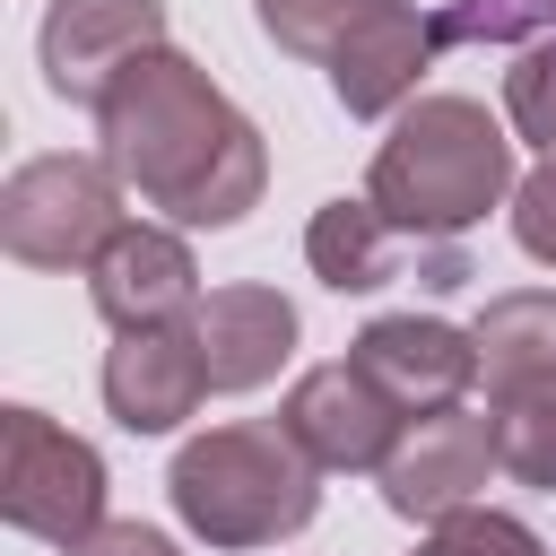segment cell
I'll use <instances>...</instances> for the list:
<instances>
[{
  "mask_svg": "<svg viewBox=\"0 0 556 556\" xmlns=\"http://www.w3.org/2000/svg\"><path fill=\"white\" fill-rule=\"evenodd\" d=\"M96 139H104V165L122 174V191L165 208L174 226H208V235L243 226L269 191L261 130L174 43H156L148 61H130L113 78V96L96 104Z\"/></svg>",
  "mask_w": 556,
  "mask_h": 556,
  "instance_id": "cell-1",
  "label": "cell"
},
{
  "mask_svg": "<svg viewBox=\"0 0 556 556\" xmlns=\"http://www.w3.org/2000/svg\"><path fill=\"white\" fill-rule=\"evenodd\" d=\"M365 200L408 243H452L495 200H513V139L478 96H417L374 148Z\"/></svg>",
  "mask_w": 556,
  "mask_h": 556,
  "instance_id": "cell-2",
  "label": "cell"
},
{
  "mask_svg": "<svg viewBox=\"0 0 556 556\" xmlns=\"http://www.w3.org/2000/svg\"><path fill=\"white\" fill-rule=\"evenodd\" d=\"M165 495L208 547H278L321 513V469L287 426H208L174 452Z\"/></svg>",
  "mask_w": 556,
  "mask_h": 556,
  "instance_id": "cell-3",
  "label": "cell"
},
{
  "mask_svg": "<svg viewBox=\"0 0 556 556\" xmlns=\"http://www.w3.org/2000/svg\"><path fill=\"white\" fill-rule=\"evenodd\" d=\"M122 226V174L104 156H26L0 182V243L26 269H96Z\"/></svg>",
  "mask_w": 556,
  "mask_h": 556,
  "instance_id": "cell-4",
  "label": "cell"
},
{
  "mask_svg": "<svg viewBox=\"0 0 556 556\" xmlns=\"http://www.w3.org/2000/svg\"><path fill=\"white\" fill-rule=\"evenodd\" d=\"M0 513L9 530L43 539V547H78L104 530V460L96 443H78L70 426H52L43 408H0Z\"/></svg>",
  "mask_w": 556,
  "mask_h": 556,
  "instance_id": "cell-5",
  "label": "cell"
},
{
  "mask_svg": "<svg viewBox=\"0 0 556 556\" xmlns=\"http://www.w3.org/2000/svg\"><path fill=\"white\" fill-rule=\"evenodd\" d=\"M165 43V0H52L43 9V87L61 104H104L130 61Z\"/></svg>",
  "mask_w": 556,
  "mask_h": 556,
  "instance_id": "cell-6",
  "label": "cell"
},
{
  "mask_svg": "<svg viewBox=\"0 0 556 556\" xmlns=\"http://www.w3.org/2000/svg\"><path fill=\"white\" fill-rule=\"evenodd\" d=\"M348 365H356V374L417 426V417L460 408V391L478 382V339L452 330V321H434V313H382V321L356 330Z\"/></svg>",
  "mask_w": 556,
  "mask_h": 556,
  "instance_id": "cell-7",
  "label": "cell"
},
{
  "mask_svg": "<svg viewBox=\"0 0 556 556\" xmlns=\"http://www.w3.org/2000/svg\"><path fill=\"white\" fill-rule=\"evenodd\" d=\"M304 261H313V278L339 287V295H374V287H391L408 261H417L426 287H460V278H478L460 243H417V252H408V235H400L365 191L313 208V226H304Z\"/></svg>",
  "mask_w": 556,
  "mask_h": 556,
  "instance_id": "cell-8",
  "label": "cell"
},
{
  "mask_svg": "<svg viewBox=\"0 0 556 556\" xmlns=\"http://www.w3.org/2000/svg\"><path fill=\"white\" fill-rule=\"evenodd\" d=\"M495 469H504L495 460V426L469 417V408H443V417H417L374 478H382V504L400 521H443V513H469Z\"/></svg>",
  "mask_w": 556,
  "mask_h": 556,
  "instance_id": "cell-9",
  "label": "cell"
},
{
  "mask_svg": "<svg viewBox=\"0 0 556 556\" xmlns=\"http://www.w3.org/2000/svg\"><path fill=\"white\" fill-rule=\"evenodd\" d=\"M278 426L304 443V460L313 469H382L391 452H400V434H408V417L339 356V365H313V374H295V391H287V408H278Z\"/></svg>",
  "mask_w": 556,
  "mask_h": 556,
  "instance_id": "cell-10",
  "label": "cell"
},
{
  "mask_svg": "<svg viewBox=\"0 0 556 556\" xmlns=\"http://www.w3.org/2000/svg\"><path fill=\"white\" fill-rule=\"evenodd\" d=\"M200 400H208V356H200L191 321L122 330L104 348V408H113L122 434H174Z\"/></svg>",
  "mask_w": 556,
  "mask_h": 556,
  "instance_id": "cell-11",
  "label": "cell"
},
{
  "mask_svg": "<svg viewBox=\"0 0 556 556\" xmlns=\"http://www.w3.org/2000/svg\"><path fill=\"white\" fill-rule=\"evenodd\" d=\"M87 295L113 330H165V321H191L200 313V261L174 226H122L96 269H87Z\"/></svg>",
  "mask_w": 556,
  "mask_h": 556,
  "instance_id": "cell-12",
  "label": "cell"
},
{
  "mask_svg": "<svg viewBox=\"0 0 556 556\" xmlns=\"http://www.w3.org/2000/svg\"><path fill=\"white\" fill-rule=\"evenodd\" d=\"M191 330H200V356H208V391H261L295 356V304L278 287H252V278L208 287Z\"/></svg>",
  "mask_w": 556,
  "mask_h": 556,
  "instance_id": "cell-13",
  "label": "cell"
},
{
  "mask_svg": "<svg viewBox=\"0 0 556 556\" xmlns=\"http://www.w3.org/2000/svg\"><path fill=\"white\" fill-rule=\"evenodd\" d=\"M434 52H443V26H434V17H417L408 0L382 9V17L330 61V96H339V113H348V122L408 113V104H417V78L434 70Z\"/></svg>",
  "mask_w": 556,
  "mask_h": 556,
  "instance_id": "cell-14",
  "label": "cell"
},
{
  "mask_svg": "<svg viewBox=\"0 0 556 556\" xmlns=\"http://www.w3.org/2000/svg\"><path fill=\"white\" fill-rule=\"evenodd\" d=\"M469 339H478V374H486V391L530 382V374H556V295H547V287L486 295V313L469 321Z\"/></svg>",
  "mask_w": 556,
  "mask_h": 556,
  "instance_id": "cell-15",
  "label": "cell"
},
{
  "mask_svg": "<svg viewBox=\"0 0 556 556\" xmlns=\"http://www.w3.org/2000/svg\"><path fill=\"white\" fill-rule=\"evenodd\" d=\"M495 460L521 478V486H547L556 495V374H530V382H504L495 408Z\"/></svg>",
  "mask_w": 556,
  "mask_h": 556,
  "instance_id": "cell-16",
  "label": "cell"
},
{
  "mask_svg": "<svg viewBox=\"0 0 556 556\" xmlns=\"http://www.w3.org/2000/svg\"><path fill=\"white\" fill-rule=\"evenodd\" d=\"M382 9H400V0H252V17H261V35L278 43V52H295V61H339Z\"/></svg>",
  "mask_w": 556,
  "mask_h": 556,
  "instance_id": "cell-17",
  "label": "cell"
},
{
  "mask_svg": "<svg viewBox=\"0 0 556 556\" xmlns=\"http://www.w3.org/2000/svg\"><path fill=\"white\" fill-rule=\"evenodd\" d=\"M504 122H513V139H530L539 156H556V35L521 43V61L504 70Z\"/></svg>",
  "mask_w": 556,
  "mask_h": 556,
  "instance_id": "cell-18",
  "label": "cell"
},
{
  "mask_svg": "<svg viewBox=\"0 0 556 556\" xmlns=\"http://www.w3.org/2000/svg\"><path fill=\"white\" fill-rule=\"evenodd\" d=\"M417 556H547V539H539L530 521L495 513V504H469V513H443V521L417 539Z\"/></svg>",
  "mask_w": 556,
  "mask_h": 556,
  "instance_id": "cell-19",
  "label": "cell"
},
{
  "mask_svg": "<svg viewBox=\"0 0 556 556\" xmlns=\"http://www.w3.org/2000/svg\"><path fill=\"white\" fill-rule=\"evenodd\" d=\"M434 26H443V52L452 43H521V35L547 43L556 35V0H452Z\"/></svg>",
  "mask_w": 556,
  "mask_h": 556,
  "instance_id": "cell-20",
  "label": "cell"
},
{
  "mask_svg": "<svg viewBox=\"0 0 556 556\" xmlns=\"http://www.w3.org/2000/svg\"><path fill=\"white\" fill-rule=\"evenodd\" d=\"M513 243L556 269V156H539V165L513 182Z\"/></svg>",
  "mask_w": 556,
  "mask_h": 556,
  "instance_id": "cell-21",
  "label": "cell"
},
{
  "mask_svg": "<svg viewBox=\"0 0 556 556\" xmlns=\"http://www.w3.org/2000/svg\"><path fill=\"white\" fill-rule=\"evenodd\" d=\"M70 556H182L165 530H148V521H104L96 539H78Z\"/></svg>",
  "mask_w": 556,
  "mask_h": 556,
  "instance_id": "cell-22",
  "label": "cell"
}]
</instances>
